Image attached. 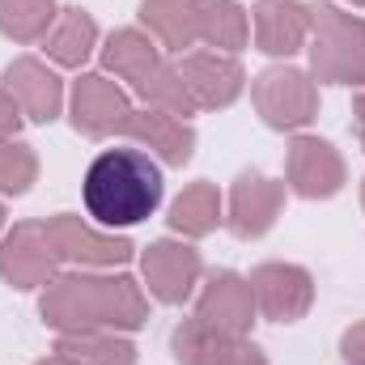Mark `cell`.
<instances>
[{
	"label": "cell",
	"instance_id": "32",
	"mask_svg": "<svg viewBox=\"0 0 365 365\" xmlns=\"http://www.w3.org/2000/svg\"><path fill=\"white\" fill-rule=\"evenodd\" d=\"M349 4H357V9H365V0H349Z\"/></svg>",
	"mask_w": 365,
	"mask_h": 365
},
{
	"label": "cell",
	"instance_id": "29",
	"mask_svg": "<svg viewBox=\"0 0 365 365\" xmlns=\"http://www.w3.org/2000/svg\"><path fill=\"white\" fill-rule=\"evenodd\" d=\"M353 123H357V140H361V149H365V93L353 98Z\"/></svg>",
	"mask_w": 365,
	"mask_h": 365
},
{
	"label": "cell",
	"instance_id": "28",
	"mask_svg": "<svg viewBox=\"0 0 365 365\" xmlns=\"http://www.w3.org/2000/svg\"><path fill=\"white\" fill-rule=\"evenodd\" d=\"M221 365H268V357H264L247 336H242V340H234V344H230V353H225V361H221Z\"/></svg>",
	"mask_w": 365,
	"mask_h": 365
},
{
	"label": "cell",
	"instance_id": "24",
	"mask_svg": "<svg viewBox=\"0 0 365 365\" xmlns=\"http://www.w3.org/2000/svg\"><path fill=\"white\" fill-rule=\"evenodd\" d=\"M56 0H0V34L13 43H38L56 26Z\"/></svg>",
	"mask_w": 365,
	"mask_h": 365
},
{
	"label": "cell",
	"instance_id": "6",
	"mask_svg": "<svg viewBox=\"0 0 365 365\" xmlns=\"http://www.w3.org/2000/svg\"><path fill=\"white\" fill-rule=\"evenodd\" d=\"M60 268L64 264L47 242V221H17L0 238V276L13 289H47Z\"/></svg>",
	"mask_w": 365,
	"mask_h": 365
},
{
	"label": "cell",
	"instance_id": "12",
	"mask_svg": "<svg viewBox=\"0 0 365 365\" xmlns=\"http://www.w3.org/2000/svg\"><path fill=\"white\" fill-rule=\"evenodd\" d=\"M284 179L302 200H331L344 187V158L319 136H293L284 153Z\"/></svg>",
	"mask_w": 365,
	"mask_h": 365
},
{
	"label": "cell",
	"instance_id": "10",
	"mask_svg": "<svg viewBox=\"0 0 365 365\" xmlns=\"http://www.w3.org/2000/svg\"><path fill=\"white\" fill-rule=\"evenodd\" d=\"M132 110L136 106H132L128 90L115 86L106 73H81V81L73 86V98H68V119L90 140H102V136L119 132Z\"/></svg>",
	"mask_w": 365,
	"mask_h": 365
},
{
	"label": "cell",
	"instance_id": "19",
	"mask_svg": "<svg viewBox=\"0 0 365 365\" xmlns=\"http://www.w3.org/2000/svg\"><path fill=\"white\" fill-rule=\"evenodd\" d=\"M93 47H98V21H93L86 9H77V4L60 9L56 26H51L47 38H43L47 60H56L60 68H81L93 56Z\"/></svg>",
	"mask_w": 365,
	"mask_h": 365
},
{
	"label": "cell",
	"instance_id": "31",
	"mask_svg": "<svg viewBox=\"0 0 365 365\" xmlns=\"http://www.w3.org/2000/svg\"><path fill=\"white\" fill-rule=\"evenodd\" d=\"M0 230H4V204H0Z\"/></svg>",
	"mask_w": 365,
	"mask_h": 365
},
{
	"label": "cell",
	"instance_id": "5",
	"mask_svg": "<svg viewBox=\"0 0 365 365\" xmlns=\"http://www.w3.org/2000/svg\"><path fill=\"white\" fill-rule=\"evenodd\" d=\"M251 98H255L259 119L268 128H276V132H297V128H306L319 115V86H314V77L293 68V64L264 68L255 77V86H251Z\"/></svg>",
	"mask_w": 365,
	"mask_h": 365
},
{
	"label": "cell",
	"instance_id": "15",
	"mask_svg": "<svg viewBox=\"0 0 365 365\" xmlns=\"http://www.w3.org/2000/svg\"><path fill=\"white\" fill-rule=\"evenodd\" d=\"M4 90L13 93L30 123H51L64 110V81L34 56H21L4 68Z\"/></svg>",
	"mask_w": 365,
	"mask_h": 365
},
{
	"label": "cell",
	"instance_id": "9",
	"mask_svg": "<svg viewBox=\"0 0 365 365\" xmlns=\"http://www.w3.org/2000/svg\"><path fill=\"white\" fill-rule=\"evenodd\" d=\"M175 68H179L195 110L234 106L247 90V73H242L238 56H230V51H187Z\"/></svg>",
	"mask_w": 365,
	"mask_h": 365
},
{
	"label": "cell",
	"instance_id": "17",
	"mask_svg": "<svg viewBox=\"0 0 365 365\" xmlns=\"http://www.w3.org/2000/svg\"><path fill=\"white\" fill-rule=\"evenodd\" d=\"M119 132L132 136L136 145H149L166 166H187L191 153H195V128L179 115H170V110H158V106L132 110Z\"/></svg>",
	"mask_w": 365,
	"mask_h": 365
},
{
	"label": "cell",
	"instance_id": "18",
	"mask_svg": "<svg viewBox=\"0 0 365 365\" xmlns=\"http://www.w3.org/2000/svg\"><path fill=\"white\" fill-rule=\"evenodd\" d=\"M140 21L162 51L182 56L200 43V0H140Z\"/></svg>",
	"mask_w": 365,
	"mask_h": 365
},
{
	"label": "cell",
	"instance_id": "4",
	"mask_svg": "<svg viewBox=\"0 0 365 365\" xmlns=\"http://www.w3.org/2000/svg\"><path fill=\"white\" fill-rule=\"evenodd\" d=\"M310 77L327 86H365V21L331 0L310 4Z\"/></svg>",
	"mask_w": 365,
	"mask_h": 365
},
{
	"label": "cell",
	"instance_id": "33",
	"mask_svg": "<svg viewBox=\"0 0 365 365\" xmlns=\"http://www.w3.org/2000/svg\"><path fill=\"white\" fill-rule=\"evenodd\" d=\"M361 204H365V187H361Z\"/></svg>",
	"mask_w": 365,
	"mask_h": 365
},
{
	"label": "cell",
	"instance_id": "14",
	"mask_svg": "<svg viewBox=\"0 0 365 365\" xmlns=\"http://www.w3.org/2000/svg\"><path fill=\"white\" fill-rule=\"evenodd\" d=\"M280 208H284V182L264 179L255 170H242L230 187V217L225 221L238 238L251 242V238H264L272 230Z\"/></svg>",
	"mask_w": 365,
	"mask_h": 365
},
{
	"label": "cell",
	"instance_id": "2",
	"mask_svg": "<svg viewBox=\"0 0 365 365\" xmlns=\"http://www.w3.org/2000/svg\"><path fill=\"white\" fill-rule=\"evenodd\" d=\"M162 191H166L162 166L140 149L98 153L86 170V182H81L86 212L106 230H128V225L149 221L162 204Z\"/></svg>",
	"mask_w": 365,
	"mask_h": 365
},
{
	"label": "cell",
	"instance_id": "30",
	"mask_svg": "<svg viewBox=\"0 0 365 365\" xmlns=\"http://www.w3.org/2000/svg\"><path fill=\"white\" fill-rule=\"evenodd\" d=\"M34 365H77V361L64 357V353H51V357H43V361H34Z\"/></svg>",
	"mask_w": 365,
	"mask_h": 365
},
{
	"label": "cell",
	"instance_id": "25",
	"mask_svg": "<svg viewBox=\"0 0 365 365\" xmlns=\"http://www.w3.org/2000/svg\"><path fill=\"white\" fill-rule=\"evenodd\" d=\"M38 179V158L21 140H0V195H26Z\"/></svg>",
	"mask_w": 365,
	"mask_h": 365
},
{
	"label": "cell",
	"instance_id": "1",
	"mask_svg": "<svg viewBox=\"0 0 365 365\" xmlns=\"http://www.w3.org/2000/svg\"><path fill=\"white\" fill-rule=\"evenodd\" d=\"M38 314L56 331H136L149 319V297L128 272H68L43 289Z\"/></svg>",
	"mask_w": 365,
	"mask_h": 365
},
{
	"label": "cell",
	"instance_id": "11",
	"mask_svg": "<svg viewBox=\"0 0 365 365\" xmlns=\"http://www.w3.org/2000/svg\"><path fill=\"white\" fill-rule=\"evenodd\" d=\"M247 280H251V293H255V310L272 323L306 319V310L314 302V276L302 264H259Z\"/></svg>",
	"mask_w": 365,
	"mask_h": 365
},
{
	"label": "cell",
	"instance_id": "13",
	"mask_svg": "<svg viewBox=\"0 0 365 365\" xmlns=\"http://www.w3.org/2000/svg\"><path fill=\"white\" fill-rule=\"evenodd\" d=\"M195 319L221 336H247L251 323H255V293H251V280L238 272H217L200 302H195Z\"/></svg>",
	"mask_w": 365,
	"mask_h": 365
},
{
	"label": "cell",
	"instance_id": "26",
	"mask_svg": "<svg viewBox=\"0 0 365 365\" xmlns=\"http://www.w3.org/2000/svg\"><path fill=\"white\" fill-rule=\"evenodd\" d=\"M21 106L13 102V93L0 90V140H17V128H21Z\"/></svg>",
	"mask_w": 365,
	"mask_h": 365
},
{
	"label": "cell",
	"instance_id": "22",
	"mask_svg": "<svg viewBox=\"0 0 365 365\" xmlns=\"http://www.w3.org/2000/svg\"><path fill=\"white\" fill-rule=\"evenodd\" d=\"M56 353L73 357L77 365H136L132 340L115 331H60Z\"/></svg>",
	"mask_w": 365,
	"mask_h": 365
},
{
	"label": "cell",
	"instance_id": "8",
	"mask_svg": "<svg viewBox=\"0 0 365 365\" xmlns=\"http://www.w3.org/2000/svg\"><path fill=\"white\" fill-rule=\"evenodd\" d=\"M140 272H145V284L149 293L162 302V306H182L200 276H204V259L195 247L187 242H175V238H158L140 251Z\"/></svg>",
	"mask_w": 365,
	"mask_h": 365
},
{
	"label": "cell",
	"instance_id": "3",
	"mask_svg": "<svg viewBox=\"0 0 365 365\" xmlns=\"http://www.w3.org/2000/svg\"><path fill=\"white\" fill-rule=\"evenodd\" d=\"M102 68L115 73L119 81H128V90L140 93L145 106H158V110H170V115H195V102L182 86L179 68L162 56L158 38L145 34V30H115L102 47Z\"/></svg>",
	"mask_w": 365,
	"mask_h": 365
},
{
	"label": "cell",
	"instance_id": "7",
	"mask_svg": "<svg viewBox=\"0 0 365 365\" xmlns=\"http://www.w3.org/2000/svg\"><path fill=\"white\" fill-rule=\"evenodd\" d=\"M47 242H51L60 264H81V268H123L136 251L128 238L98 234L73 212L47 217Z\"/></svg>",
	"mask_w": 365,
	"mask_h": 365
},
{
	"label": "cell",
	"instance_id": "20",
	"mask_svg": "<svg viewBox=\"0 0 365 365\" xmlns=\"http://www.w3.org/2000/svg\"><path fill=\"white\" fill-rule=\"evenodd\" d=\"M170 230L182 234V238H204V234H212L225 217H221V191H217V182L200 179L191 182L187 191H182L179 200L170 204Z\"/></svg>",
	"mask_w": 365,
	"mask_h": 365
},
{
	"label": "cell",
	"instance_id": "21",
	"mask_svg": "<svg viewBox=\"0 0 365 365\" xmlns=\"http://www.w3.org/2000/svg\"><path fill=\"white\" fill-rule=\"evenodd\" d=\"M251 38L247 9L238 0H200V43L212 51H242Z\"/></svg>",
	"mask_w": 365,
	"mask_h": 365
},
{
	"label": "cell",
	"instance_id": "27",
	"mask_svg": "<svg viewBox=\"0 0 365 365\" xmlns=\"http://www.w3.org/2000/svg\"><path fill=\"white\" fill-rule=\"evenodd\" d=\"M340 353H344V361L349 365H365V323H353V327L344 331Z\"/></svg>",
	"mask_w": 365,
	"mask_h": 365
},
{
	"label": "cell",
	"instance_id": "23",
	"mask_svg": "<svg viewBox=\"0 0 365 365\" xmlns=\"http://www.w3.org/2000/svg\"><path fill=\"white\" fill-rule=\"evenodd\" d=\"M234 340H242V336H221V331L204 327V323L191 314V319H182L179 327H175L170 349H175V361L179 365H221Z\"/></svg>",
	"mask_w": 365,
	"mask_h": 365
},
{
	"label": "cell",
	"instance_id": "16",
	"mask_svg": "<svg viewBox=\"0 0 365 365\" xmlns=\"http://www.w3.org/2000/svg\"><path fill=\"white\" fill-rule=\"evenodd\" d=\"M255 47L264 56H297L310 43V4L302 0H259L251 9Z\"/></svg>",
	"mask_w": 365,
	"mask_h": 365
}]
</instances>
